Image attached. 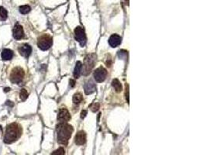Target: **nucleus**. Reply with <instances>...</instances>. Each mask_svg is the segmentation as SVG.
Here are the masks:
<instances>
[{
    "instance_id": "nucleus-27",
    "label": "nucleus",
    "mask_w": 207,
    "mask_h": 155,
    "mask_svg": "<svg viewBox=\"0 0 207 155\" xmlns=\"http://www.w3.org/2000/svg\"><path fill=\"white\" fill-rule=\"evenodd\" d=\"M10 88H5V89H4V91H5V92H6V91H10Z\"/></svg>"
},
{
    "instance_id": "nucleus-28",
    "label": "nucleus",
    "mask_w": 207,
    "mask_h": 155,
    "mask_svg": "<svg viewBox=\"0 0 207 155\" xmlns=\"http://www.w3.org/2000/svg\"><path fill=\"white\" fill-rule=\"evenodd\" d=\"M1 133H2V127L0 126V134H1Z\"/></svg>"
},
{
    "instance_id": "nucleus-15",
    "label": "nucleus",
    "mask_w": 207,
    "mask_h": 155,
    "mask_svg": "<svg viewBox=\"0 0 207 155\" xmlns=\"http://www.w3.org/2000/svg\"><path fill=\"white\" fill-rule=\"evenodd\" d=\"M82 72V63L81 61H78L75 64V70H74V76L75 79H78Z\"/></svg>"
},
{
    "instance_id": "nucleus-1",
    "label": "nucleus",
    "mask_w": 207,
    "mask_h": 155,
    "mask_svg": "<svg viewBox=\"0 0 207 155\" xmlns=\"http://www.w3.org/2000/svg\"><path fill=\"white\" fill-rule=\"evenodd\" d=\"M73 131V127L66 122H60L57 124L56 126L57 142L60 144L67 145Z\"/></svg>"
},
{
    "instance_id": "nucleus-4",
    "label": "nucleus",
    "mask_w": 207,
    "mask_h": 155,
    "mask_svg": "<svg viewBox=\"0 0 207 155\" xmlns=\"http://www.w3.org/2000/svg\"><path fill=\"white\" fill-rule=\"evenodd\" d=\"M53 40L50 35L43 34L38 37L37 40V46L38 48L42 51H47L50 49L52 46Z\"/></svg>"
},
{
    "instance_id": "nucleus-22",
    "label": "nucleus",
    "mask_w": 207,
    "mask_h": 155,
    "mask_svg": "<svg viewBox=\"0 0 207 155\" xmlns=\"http://www.w3.org/2000/svg\"><path fill=\"white\" fill-rule=\"evenodd\" d=\"M100 105L99 103H93L92 105L91 106V110L92 112H97L99 110V109H100Z\"/></svg>"
},
{
    "instance_id": "nucleus-13",
    "label": "nucleus",
    "mask_w": 207,
    "mask_h": 155,
    "mask_svg": "<svg viewBox=\"0 0 207 155\" xmlns=\"http://www.w3.org/2000/svg\"><path fill=\"white\" fill-rule=\"evenodd\" d=\"M84 89H85V93L86 95H90L92 93L95 92L96 87L92 82H88L84 85Z\"/></svg>"
},
{
    "instance_id": "nucleus-9",
    "label": "nucleus",
    "mask_w": 207,
    "mask_h": 155,
    "mask_svg": "<svg viewBox=\"0 0 207 155\" xmlns=\"http://www.w3.org/2000/svg\"><path fill=\"white\" fill-rule=\"evenodd\" d=\"M13 36L14 39L20 40L23 37L24 33H23V26L19 23H16L13 29Z\"/></svg>"
},
{
    "instance_id": "nucleus-14",
    "label": "nucleus",
    "mask_w": 207,
    "mask_h": 155,
    "mask_svg": "<svg viewBox=\"0 0 207 155\" xmlns=\"http://www.w3.org/2000/svg\"><path fill=\"white\" fill-rule=\"evenodd\" d=\"M2 59L4 60H10L13 57V51L10 49H5L2 51L1 54Z\"/></svg>"
},
{
    "instance_id": "nucleus-18",
    "label": "nucleus",
    "mask_w": 207,
    "mask_h": 155,
    "mask_svg": "<svg viewBox=\"0 0 207 155\" xmlns=\"http://www.w3.org/2000/svg\"><path fill=\"white\" fill-rule=\"evenodd\" d=\"M8 17V13L4 7L0 6V20L4 21Z\"/></svg>"
},
{
    "instance_id": "nucleus-10",
    "label": "nucleus",
    "mask_w": 207,
    "mask_h": 155,
    "mask_svg": "<svg viewBox=\"0 0 207 155\" xmlns=\"http://www.w3.org/2000/svg\"><path fill=\"white\" fill-rule=\"evenodd\" d=\"M86 142V134L85 131L81 130L78 132L75 137V143L78 146H82Z\"/></svg>"
},
{
    "instance_id": "nucleus-23",
    "label": "nucleus",
    "mask_w": 207,
    "mask_h": 155,
    "mask_svg": "<svg viewBox=\"0 0 207 155\" xmlns=\"http://www.w3.org/2000/svg\"><path fill=\"white\" fill-rule=\"evenodd\" d=\"M64 153H65V150H64V149L62 148V147H60V148L57 149V150H55V151L53 152V153H51V154H53V155H54V154H61V155H63V154H64Z\"/></svg>"
},
{
    "instance_id": "nucleus-2",
    "label": "nucleus",
    "mask_w": 207,
    "mask_h": 155,
    "mask_svg": "<svg viewBox=\"0 0 207 155\" xmlns=\"http://www.w3.org/2000/svg\"><path fill=\"white\" fill-rule=\"evenodd\" d=\"M22 127L18 123L13 122L10 124L6 129L5 135H4V143L7 144H13L21 137Z\"/></svg>"
},
{
    "instance_id": "nucleus-12",
    "label": "nucleus",
    "mask_w": 207,
    "mask_h": 155,
    "mask_svg": "<svg viewBox=\"0 0 207 155\" xmlns=\"http://www.w3.org/2000/svg\"><path fill=\"white\" fill-rule=\"evenodd\" d=\"M121 37L117 34H113L109 37V44L112 48H116L121 44Z\"/></svg>"
},
{
    "instance_id": "nucleus-3",
    "label": "nucleus",
    "mask_w": 207,
    "mask_h": 155,
    "mask_svg": "<svg viewBox=\"0 0 207 155\" xmlns=\"http://www.w3.org/2000/svg\"><path fill=\"white\" fill-rule=\"evenodd\" d=\"M24 70L22 68L16 67L10 73V80L13 84H20L24 79Z\"/></svg>"
},
{
    "instance_id": "nucleus-26",
    "label": "nucleus",
    "mask_w": 207,
    "mask_h": 155,
    "mask_svg": "<svg viewBox=\"0 0 207 155\" xmlns=\"http://www.w3.org/2000/svg\"><path fill=\"white\" fill-rule=\"evenodd\" d=\"M75 82L74 80H71L70 81V85L71 87H74L75 86Z\"/></svg>"
},
{
    "instance_id": "nucleus-19",
    "label": "nucleus",
    "mask_w": 207,
    "mask_h": 155,
    "mask_svg": "<svg viewBox=\"0 0 207 155\" xmlns=\"http://www.w3.org/2000/svg\"><path fill=\"white\" fill-rule=\"evenodd\" d=\"M19 10H20V13H22V14H27L28 13L30 12L31 8L29 6L24 5V6H20Z\"/></svg>"
},
{
    "instance_id": "nucleus-24",
    "label": "nucleus",
    "mask_w": 207,
    "mask_h": 155,
    "mask_svg": "<svg viewBox=\"0 0 207 155\" xmlns=\"http://www.w3.org/2000/svg\"><path fill=\"white\" fill-rule=\"evenodd\" d=\"M126 99H127V103H129V85H127V88H126Z\"/></svg>"
},
{
    "instance_id": "nucleus-21",
    "label": "nucleus",
    "mask_w": 207,
    "mask_h": 155,
    "mask_svg": "<svg viewBox=\"0 0 207 155\" xmlns=\"http://www.w3.org/2000/svg\"><path fill=\"white\" fill-rule=\"evenodd\" d=\"M118 56L120 59H123V60H126L127 58V51H125V50H121L118 52Z\"/></svg>"
},
{
    "instance_id": "nucleus-17",
    "label": "nucleus",
    "mask_w": 207,
    "mask_h": 155,
    "mask_svg": "<svg viewBox=\"0 0 207 155\" xmlns=\"http://www.w3.org/2000/svg\"><path fill=\"white\" fill-rule=\"evenodd\" d=\"M82 99H83V97H82V95L81 93L78 92L75 93V95L73 96V103L75 104H79V103H82Z\"/></svg>"
},
{
    "instance_id": "nucleus-7",
    "label": "nucleus",
    "mask_w": 207,
    "mask_h": 155,
    "mask_svg": "<svg viewBox=\"0 0 207 155\" xmlns=\"http://www.w3.org/2000/svg\"><path fill=\"white\" fill-rule=\"evenodd\" d=\"M108 72L106 69L103 67H100L95 71L94 79L97 82H103L107 77Z\"/></svg>"
},
{
    "instance_id": "nucleus-11",
    "label": "nucleus",
    "mask_w": 207,
    "mask_h": 155,
    "mask_svg": "<svg viewBox=\"0 0 207 155\" xmlns=\"http://www.w3.org/2000/svg\"><path fill=\"white\" fill-rule=\"evenodd\" d=\"M18 51L23 57H28L32 53V48H31V47L29 44H24L19 47Z\"/></svg>"
},
{
    "instance_id": "nucleus-6",
    "label": "nucleus",
    "mask_w": 207,
    "mask_h": 155,
    "mask_svg": "<svg viewBox=\"0 0 207 155\" xmlns=\"http://www.w3.org/2000/svg\"><path fill=\"white\" fill-rule=\"evenodd\" d=\"M75 38L82 47H84L86 44V35L85 29L82 26H78L75 29Z\"/></svg>"
},
{
    "instance_id": "nucleus-8",
    "label": "nucleus",
    "mask_w": 207,
    "mask_h": 155,
    "mask_svg": "<svg viewBox=\"0 0 207 155\" xmlns=\"http://www.w3.org/2000/svg\"><path fill=\"white\" fill-rule=\"evenodd\" d=\"M71 119V115L68 110L65 108H61L59 110L58 115H57V120L60 122H68Z\"/></svg>"
},
{
    "instance_id": "nucleus-20",
    "label": "nucleus",
    "mask_w": 207,
    "mask_h": 155,
    "mask_svg": "<svg viewBox=\"0 0 207 155\" xmlns=\"http://www.w3.org/2000/svg\"><path fill=\"white\" fill-rule=\"evenodd\" d=\"M28 95H29L28 91H26L25 88L21 89V91H20V98L22 101H25V100H26V99L28 98Z\"/></svg>"
},
{
    "instance_id": "nucleus-5",
    "label": "nucleus",
    "mask_w": 207,
    "mask_h": 155,
    "mask_svg": "<svg viewBox=\"0 0 207 155\" xmlns=\"http://www.w3.org/2000/svg\"><path fill=\"white\" fill-rule=\"evenodd\" d=\"M96 61V55L95 54H88L86 56V57L85 58V61H84V64L82 65L84 75H87L91 72V71L94 68Z\"/></svg>"
},
{
    "instance_id": "nucleus-16",
    "label": "nucleus",
    "mask_w": 207,
    "mask_h": 155,
    "mask_svg": "<svg viewBox=\"0 0 207 155\" xmlns=\"http://www.w3.org/2000/svg\"><path fill=\"white\" fill-rule=\"evenodd\" d=\"M112 86L113 87V88H114L116 92H120L123 89L122 85H121L120 82L117 79H113V82H112Z\"/></svg>"
},
{
    "instance_id": "nucleus-25",
    "label": "nucleus",
    "mask_w": 207,
    "mask_h": 155,
    "mask_svg": "<svg viewBox=\"0 0 207 155\" xmlns=\"http://www.w3.org/2000/svg\"><path fill=\"white\" fill-rule=\"evenodd\" d=\"M86 114H87L86 110H83V111L82 112V113H81V118H82V119H84V118L86 116Z\"/></svg>"
}]
</instances>
